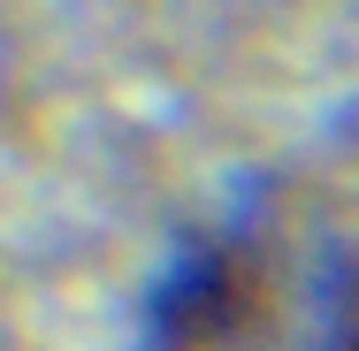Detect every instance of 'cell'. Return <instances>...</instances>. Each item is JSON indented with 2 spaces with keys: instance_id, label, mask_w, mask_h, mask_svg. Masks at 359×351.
I'll return each mask as SVG.
<instances>
[{
  "instance_id": "6da1fadb",
  "label": "cell",
  "mask_w": 359,
  "mask_h": 351,
  "mask_svg": "<svg viewBox=\"0 0 359 351\" xmlns=\"http://www.w3.org/2000/svg\"><path fill=\"white\" fill-rule=\"evenodd\" d=\"M145 351H359V237H199L153 290Z\"/></svg>"
}]
</instances>
